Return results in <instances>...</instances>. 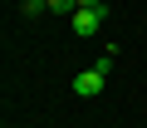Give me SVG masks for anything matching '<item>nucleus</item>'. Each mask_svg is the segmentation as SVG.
Wrapping results in <instances>:
<instances>
[{
    "instance_id": "f03ea898",
    "label": "nucleus",
    "mask_w": 147,
    "mask_h": 128,
    "mask_svg": "<svg viewBox=\"0 0 147 128\" xmlns=\"http://www.w3.org/2000/svg\"><path fill=\"white\" fill-rule=\"evenodd\" d=\"M103 84H108L103 69H84V74H74V94H79V99H98Z\"/></svg>"
},
{
    "instance_id": "7ed1b4c3",
    "label": "nucleus",
    "mask_w": 147,
    "mask_h": 128,
    "mask_svg": "<svg viewBox=\"0 0 147 128\" xmlns=\"http://www.w3.org/2000/svg\"><path fill=\"white\" fill-rule=\"evenodd\" d=\"M44 10H49V0H20V15L25 20H39Z\"/></svg>"
},
{
    "instance_id": "20e7f679",
    "label": "nucleus",
    "mask_w": 147,
    "mask_h": 128,
    "mask_svg": "<svg viewBox=\"0 0 147 128\" xmlns=\"http://www.w3.org/2000/svg\"><path fill=\"white\" fill-rule=\"evenodd\" d=\"M79 10V0H49V15H74Z\"/></svg>"
},
{
    "instance_id": "39448f33",
    "label": "nucleus",
    "mask_w": 147,
    "mask_h": 128,
    "mask_svg": "<svg viewBox=\"0 0 147 128\" xmlns=\"http://www.w3.org/2000/svg\"><path fill=\"white\" fill-rule=\"evenodd\" d=\"M103 5V0H79V10H98Z\"/></svg>"
},
{
    "instance_id": "f257e3e1",
    "label": "nucleus",
    "mask_w": 147,
    "mask_h": 128,
    "mask_svg": "<svg viewBox=\"0 0 147 128\" xmlns=\"http://www.w3.org/2000/svg\"><path fill=\"white\" fill-rule=\"evenodd\" d=\"M103 15H108V5H98V10H74V15H69V30L79 35V39H88V35H98Z\"/></svg>"
}]
</instances>
